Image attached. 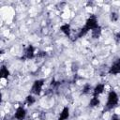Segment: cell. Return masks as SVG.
I'll use <instances>...</instances> for the list:
<instances>
[{
    "instance_id": "7c38bea8",
    "label": "cell",
    "mask_w": 120,
    "mask_h": 120,
    "mask_svg": "<svg viewBox=\"0 0 120 120\" xmlns=\"http://www.w3.org/2000/svg\"><path fill=\"white\" fill-rule=\"evenodd\" d=\"M99 104V100L97 97H94L92 98V99L90 100V106L91 107H95V106H98Z\"/></svg>"
},
{
    "instance_id": "277c9868",
    "label": "cell",
    "mask_w": 120,
    "mask_h": 120,
    "mask_svg": "<svg viewBox=\"0 0 120 120\" xmlns=\"http://www.w3.org/2000/svg\"><path fill=\"white\" fill-rule=\"evenodd\" d=\"M34 47L32 45H29L26 49H25V52H24V55L22 57V60H24V59H31L34 57Z\"/></svg>"
},
{
    "instance_id": "5bb4252c",
    "label": "cell",
    "mask_w": 120,
    "mask_h": 120,
    "mask_svg": "<svg viewBox=\"0 0 120 120\" xmlns=\"http://www.w3.org/2000/svg\"><path fill=\"white\" fill-rule=\"evenodd\" d=\"M90 89H91V85H90V84H88V83H86V84L83 86V89H82V93H84V94H87V93H89V92H90Z\"/></svg>"
},
{
    "instance_id": "9c48e42d",
    "label": "cell",
    "mask_w": 120,
    "mask_h": 120,
    "mask_svg": "<svg viewBox=\"0 0 120 120\" xmlns=\"http://www.w3.org/2000/svg\"><path fill=\"white\" fill-rule=\"evenodd\" d=\"M9 75V71L8 70V68L5 66H2L1 70H0V77L1 78H8Z\"/></svg>"
},
{
    "instance_id": "52a82bcc",
    "label": "cell",
    "mask_w": 120,
    "mask_h": 120,
    "mask_svg": "<svg viewBox=\"0 0 120 120\" xmlns=\"http://www.w3.org/2000/svg\"><path fill=\"white\" fill-rule=\"evenodd\" d=\"M69 116V111H68V107H65L62 111V112L60 113V116L58 118V120H66L68 119Z\"/></svg>"
},
{
    "instance_id": "ba28073f",
    "label": "cell",
    "mask_w": 120,
    "mask_h": 120,
    "mask_svg": "<svg viewBox=\"0 0 120 120\" xmlns=\"http://www.w3.org/2000/svg\"><path fill=\"white\" fill-rule=\"evenodd\" d=\"M103 90H104V85L103 84H98L94 89V97H97L98 95L101 94L103 92Z\"/></svg>"
},
{
    "instance_id": "30bf717a",
    "label": "cell",
    "mask_w": 120,
    "mask_h": 120,
    "mask_svg": "<svg viewBox=\"0 0 120 120\" xmlns=\"http://www.w3.org/2000/svg\"><path fill=\"white\" fill-rule=\"evenodd\" d=\"M100 34H101V28H100V26H98L97 28H95V29L92 30V37L94 38H99Z\"/></svg>"
},
{
    "instance_id": "6da1fadb",
    "label": "cell",
    "mask_w": 120,
    "mask_h": 120,
    "mask_svg": "<svg viewBox=\"0 0 120 120\" xmlns=\"http://www.w3.org/2000/svg\"><path fill=\"white\" fill-rule=\"evenodd\" d=\"M118 103V96L116 95V93L114 91H111L109 93L108 96V101L106 104V108L107 110H110L112 108H113L114 106H116Z\"/></svg>"
},
{
    "instance_id": "e0dca14e",
    "label": "cell",
    "mask_w": 120,
    "mask_h": 120,
    "mask_svg": "<svg viewBox=\"0 0 120 120\" xmlns=\"http://www.w3.org/2000/svg\"><path fill=\"white\" fill-rule=\"evenodd\" d=\"M111 120H120L119 118H118V116L116 115V114H113L112 116V119Z\"/></svg>"
},
{
    "instance_id": "8992f818",
    "label": "cell",
    "mask_w": 120,
    "mask_h": 120,
    "mask_svg": "<svg viewBox=\"0 0 120 120\" xmlns=\"http://www.w3.org/2000/svg\"><path fill=\"white\" fill-rule=\"evenodd\" d=\"M15 117L18 119V120H22L24 117H25V111L22 107H19L16 111V113H15Z\"/></svg>"
},
{
    "instance_id": "3957f363",
    "label": "cell",
    "mask_w": 120,
    "mask_h": 120,
    "mask_svg": "<svg viewBox=\"0 0 120 120\" xmlns=\"http://www.w3.org/2000/svg\"><path fill=\"white\" fill-rule=\"evenodd\" d=\"M98 25V22H97V19L95 16H92L90 17L87 21H86V23H85V27L88 29V30H93L95 28H97Z\"/></svg>"
},
{
    "instance_id": "8fae6325",
    "label": "cell",
    "mask_w": 120,
    "mask_h": 120,
    "mask_svg": "<svg viewBox=\"0 0 120 120\" xmlns=\"http://www.w3.org/2000/svg\"><path fill=\"white\" fill-rule=\"evenodd\" d=\"M61 31L66 35V36H69L70 34V27L68 24H64L61 26Z\"/></svg>"
},
{
    "instance_id": "9a60e30c",
    "label": "cell",
    "mask_w": 120,
    "mask_h": 120,
    "mask_svg": "<svg viewBox=\"0 0 120 120\" xmlns=\"http://www.w3.org/2000/svg\"><path fill=\"white\" fill-rule=\"evenodd\" d=\"M117 19H118V15H117V13L112 12V13L111 14V20L113 21V22H115V21H117Z\"/></svg>"
},
{
    "instance_id": "ac0fdd59",
    "label": "cell",
    "mask_w": 120,
    "mask_h": 120,
    "mask_svg": "<svg viewBox=\"0 0 120 120\" xmlns=\"http://www.w3.org/2000/svg\"><path fill=\"white\" fill-rule=\"evenodd\" d=\"M115 38H116V41H120V32L119 33H117V35H116V37H115Z\"/></svg>"
},
{
    "instance_id": "5b68a950",
    "label": "cell",
    "mask_w": 120,
    "mask_h": 120,
    "mask_svg": "<svg viewBox=\"0 0 120 120\" xmlns=\"http://www.w3.org/2000/svg\"><path fill=\"white\" fill-rule=\"evenodd\" d=\"M109 72L111 74H118L120 73V58H118L110 68Z\"/></svg>"
},
{
    "instance_id": "4fadbf2b",
    "label": "cell",
    "mask_w": 120,
    "mask_h": 120,
    "mask_svg": "<svg viewBox=\"0 0 120 120\" xmlns=\"http://www.w3.org/2000/svg\"><path fill=\"white\" fill-rule=\"evenodd\" d=\"M34 102H35V98H33V97L30 96V95L26 97V103H27L28 105H32Z\"/></svg>"
},
{
    "instance_id": "2e32d148",
    "label": "cell",
    "mask_w": 120,
    "mask_h": 120,
    "mask_svg": "<svg viewBox=\"0 0 120 120\" xmlns=\"http://www.w3.org/2000/svg\"><path fill=\"white\" fill-rule=\"evenodd\" d=\"M43 56H46V52H39L37 54V57H43Z\"/></svg>"
},
{
    "instance_id": "7a4b0ae2",
    "label": "cell",
    "mask_w": 120,
    "mask_h": 120,
    "mask_svg": "<svg viewBox=\"0 0 120 120\" xmlns=\"http://www.w3.org/2000/svg\"><path fill=\"white\" fill-rule=\"evenodd\" d=\"M43 83H44V81L43 80H38V81H35L33 86H32V89H31V92L33 94H36V95H38L41 91V88L43 86Z\"/></svg>"
}]
</instances>
